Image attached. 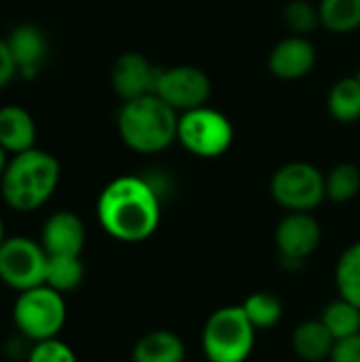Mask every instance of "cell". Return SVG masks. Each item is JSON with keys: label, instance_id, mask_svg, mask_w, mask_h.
<instances>
[{"label": "cell", "instance_id": "4316f807", "mask_svg": "<svg viewBox=\"0 0 360 362\" xmlns=\"http://www.w3.org/2000/svg\"><path fill=\"white\" fill-rule=\"evenodd\" d=\"M329 362H360V333L337 339Z\"/></svg>", "mask_w": 360, "mask_h": 362}, {"label": "cell", "instance_id": "277c9868", "mask_svg": "<svg viewBox=\"0 0 360 362\" xmlns=\"http://www.w3.org/2000/svg\"><path fill=\"white\" fill-rule=\"evenodd\" d=\"M257 329L242 305H225L210 314L202 329V350L208 362H246L252 356Z\"/></svg>", "mask_w": 360, "mask_h": 362}, {"label": "cell", "instance_id": "8992f818", "mask_svg": "<svg viewBox=\"0 0 360 362\" xmlns=\"http://www.w3.org/2000/svg\"><path fill=\"white\" fill-rule=\"evenodd\" d=\"M176 140L195 157L216 159L229 151L233 142V125L221 110L199 106L178 115Z\"/></svg>", "mask_w": 360, "mask_h": 362}, {"label": "cell", "instance_id": "5b68a950", "mask_svg": "<svg viewBox=\"0 0 360 362\" xmlns=\"http://www.w3.org/2000/svg\"><path fill=\"white\" fill-rule=\"evenodd\" d=\"M66 318L68 308L64 295L47 284L17 293V299L13 303L15 329L21 337H25L32 344L59 337Z\"/></svg>", "mask_w": 360, "mask_h": 362}, {"label": "cell", "instance_id": "e0dca14e", "mask_svg": "<svg viewBox=\"0 0 360 362\" xmlns=\"http://www.w3.org/2000/svg\"><path fill=\"white\" fill-rule=\"evenodd\" d=\"M185 341L166 329L144 333L132 348V362H185Z\"/></svg>", "mask_w": 360, "mask_h": 362}, {"label": "cell", "instance_id": "6da1fadb", "mask_svg": "<svg viewBox=\"0 0 360 362\" xmlns=\"http://www.w3.org/2000/svg\"><path fill=\"white\" fill-rule=\"evenodd\" d=\"M100 227L117 242L138 244L149 240L161 223V195L142 176L110 180L95 204Z\"/></svg>", "mask_w": 360, "mask_h": 362}, {"label": "cell", "instance_id": "3957f363", "mask_svg": "<svg viewBox=\"0 0 360 362\" xmlns=\"http://www.w3.org/2000/svg\"><path fill=\"white\" fill-rule=\"evenodd\" d=\"M117 129L127 148L140 155H155L176 140L178 112L159 95L149 93L123 102L117 115Z\"/></svg>", "mask_w": 360, "mask_h": 362}, {"label": "cell", "instance_id": "ba28073f", "mask_svg": "<svg viewBox=\"0 0 360 362\" xmlns=\"http://www.w3.org/2000/svg\"><path fill=\"white\" fill-rule=\"evenodd\" d=\"M49 255L25 235H6L0 244V282L17 293L45 284Z\"/></svg>", "mask_w": 360, "mask_h": 362}, {"label": "cell", "instance_id": "d4e9b609", "mask_svg": "<svg viewBox=\"0 0 360 362\" xmlns=\"http://www.w3.org/2000/svg\"><path fill=\"white\" fill-rule=\"evenodd\" d=\"M284 21L295 34L303 36L320 25V13L318 6L308 0H291L284 6Z\"/></svg>", "mask_w": 360, "mask_h": 362}, {"label": "cell", "instance_id": "30bf717a", "mask_svg": "<svg viewBox=\"0 0 360 362\" xmlns=\"http://www.w3.org/2000/svg\"><path fill=\"white\" fill-rule=\"evenodd\" d=\"M274 242L284 263L299 265L318 250L323 227L312 212H286L274 231Z\"/></svg>", "mask_w": 360, "mask_h": 362}, {"label": "cell", "instance_id": "8fae6325", "mask_svg": "<svg viewBox=\"0 0 360 362\" xmlns=\"http://www.w3.org/2000/svg\"><path fill=\"white\" fill-rule=\"evenodd\" d=\"M38 242L49 257H81L87 242V229L79 214L59 210L42 223Z\"/></svg>", "mask_w": 360, "mask_h": 362}, {"label": "cell", "instance_id": "ffe728a7", "mask_svg": "<svg viewBox=\"0 0 360 362\" xmlns=\"http://www.w3.org/2000/svg\"><path fill=\"white\" fill-rule=\"evenodd\" d=\"M85 280V265L81 257H49L45 284L66 295L76 291Z\"/></svg>", "mask_w": 360, "mask_h": 362}, {"label": "cell", "instance_id": "44dd1931", "mask_svg": "<svg viewBox=\"0 0 360 362\" xmlns=\"http://www.w3.org/2000/svg\"><path fill=\"white\" fill-rule=\"evenodd\" d=\"M335 286L339 297L360 308V242L348 246L335 265Z\"/></svg>", "mask_w": 360, "mask_h": 362}, {"label": "cell", "instance_id": "9c48e42d", "mask_svg": "<svg viewBox=\"0 0 360 362\" xmlns=\"http://www.w3.org/2000/svg\"><path fill=\"white\" fill-rule=\"evenodd\" d=\"M212 93L210 76L197 66H172L159 68L155 95H159L176 112H187L199 106H206Z\"/></svg>", "mask_w": 360, "mask_h": 362}, {"label": "cell", "instance_id": "83f0119b", "mask_svg": "<svg viewBox=\"0 0 360 362\" xmlns=\"http://www.w3.org/2000/svg\"><path fill=\"white\" fill-rule=\"evenodd\" d=\"M17 76V66L6 45V38H0V91Z\"/></svg>", "mask_w": 360, "mask_h": 362}, {"label": "cell", "instance_id": "cb8c5ba5", "mask_svg": "<svg viewBox=\"0 0 360 362\" xmlns=\"http://www.w3.org/2000/svg\"><path fill=\"white\" fill-rule=\"evenodd\" d=\"M360 193V170L354 163H337L327 174V199L346 204Z\"/></svg>", "mask_w": 360, "mask_h": 362}, {"label": "cell", "instance_id": "4fadbf2b", "mask_svg": "<svg viewBox=\"0 0 360 362\" xmlns=\"http://www.w3.org/2000/svg\"><path fill=\"white\" fill-rule=\"evenodd\" d=\"M269 72L282 81H297L310 74L316 66V47L308 36L293 34L274 45L267 57Z\"/></svg>", "mask_w": 360, "mask_h": 362}, {"label": "cell", "instance_id": "7a4b0ae2", "mask_svg": "<svg viewBox=\"0 0 360 362\" xmlns=\"http://www.w3.org/2000/svg\"><path fill=\"white\" fill-rule=\"evenodd\" d=\"M62 176V165L55 155L42 148H30L8 157L0 176L2 202L21 214L36 212L55 193Z\"/></svg>", "mask_w": 360, "mask_h": 362}, {"label": "cell", "instance_id": "f546056e", "mask_svg": "<svg viewBox=\"0 0 360 362\" xmlns=\"http://www.w3.org/2000/svg\"><path fill=\"white\" fill-rule=\"evenodd\" d=\"M6 240V231H4V223H2V218H0V244Z\"/></svg>", "mask_w": 360, "mask_h": 362}, {"label": "cell", "instance_id": "f1b7e54d", "mask_svg": "<svg viewBox=\"0 0 360 362\" xmlns=\"http://www.w3.org/2000/svg\"><path fill=\"white\" fill-rule=\"evenodd\" d=\"M8 153L0 146V176H2V172H4V168H6V163H8Z\"/></svg>", "mask_w": 360, "mask_h": 362}, {"label": "cell", "instance_id": "ac0fdd59", "mask_svg": "<svg viewBox=\"0 0 360 362\" xmlns=\"http://www.w3.org/2000/svg\"><path fill=\"white\" fill-rule=\"evenodd\" d=\"M329 112L339 123H356L360 119V81L359 76L339 78L327 100Z\"/></svg>", "mask_w": 360, "mask_h": 362}, {"label": "cell", "instance_id": "603a6c76", "mask_svg": "<svg viewBox=\"0 0 360 362\" xmlns=\"http://www.w3.org/2000/svg\"><path fill=\"white\" fill-rule=\"evenodd\" d=\"M320 320L331 331V335L335 337V341L360 333V308L354 305L352 301L344 299V297L331 301L323 310Z\"/></svg>", "mask_w": 360, "mask_h": 362}, {"label": "cell", "instance_id": "7402d4cb", "mask_svg": "<svg viewBox=\"0 0 360 362\" xmlns=\"http://www.w3.org/2000/svg\"><path fill=\"white\" fill-rule=\"evenodd\" d=\"M242 310L257 331H267V329L276 327L284 314V305L278 299V295L267 293V291L248 295L246 301L242 303Z\"/></svg>", "mask_w": 360, "mask_h": 362}, {"label": "cell", "instance_id": "4dcf8cb0", "mask_svg": "<svg viewBox=\"0 0 360 362\" xmlns=\"http://www.w3.org/2000/svg\"><path fill=\"white\" fill-rule=\"evenodd\" d=\"M356 76H359V81H360V68H359V74H356Z\"/></svg>", "mask_w": 360, "mask_h": 362}, {"label": "cell", "instance_id": "2e32d148", "mask_svg": "<svg viewBox=\"0 0 360 362\" xmlns=\"http://www.w3.org/2000/svg\"><path fill=\"white\" fill-rule=\"evenodd\" d=\"M291 346L297 358L303 362H329L335 337L325 327L320 318L303 320L295 327L291 335Z\"/></svg>", "mask_w": 360, "mask_h": 362}, {"label": "cell", "instance_id": "9a60e30c", "mask_svg": "<svg viewBox=\"0 0 360 362\" xmlns=\"http://www.w3.org/2000/svg\"><path fill=\"white\" fill-rule=\"evenodd\" d=\"M0 146L17 155L36 146V123L30 110L17 104L0 108Z\"/></svg>", "mask_w": 360, "mask_h": 362}, {"label": "cell", "instance_id": "484cf974", "mask_svg": "<svg viewBox=\"0 0 360 362\" xmlns=\"http://www.w3.org/2000/svg\"><path fill=\"white\" fill-rule=\"evenodd\" d=\"M25 362H79L74 350L59 337L42 339L30 346Z\"/></svg>", "mask_w": 360, "mask_h": 362}, {"label": "cell", "instance_id": "d6986e66", "mask_svg": "<svg viewBox=\"0 0 360 362\" xmlns=\"http://www.w3.org/2000/svg\"><path fill=\"white\" fill-rule=\"evenodd\" d=\"M320 25L335 34H350L360 28V0H320Z\"/></svg>", "mask_w": 360, "mask_h": 362}, {"label": "cell", "instance_id": "7c38bea8", "mask_svg": "<svg viewBox=\"0 0 360 362\" xmlns=\"http://www.w3.org/2000/svg\"><path fill=\"white\" fill-rule=\"evenodd\" d=\"M157 74H159V68H155L142 53L125 51L115 59L110 81H112L115 93L127 102L134 98L155 93Z\"/></svg>", "mask_w": 360, "mask_h": 362}, {"label": "cell", "instance_id": "52a82bcc", "mask_svg": "<svg viewBox=\"0 0 360 362\" xmlns=\"http://www.w3.org/2000/svg\"><path fill=\"white\" fill-rule=\"evenodd\" d=\"M269 191L286 212H312L327 199V176L308 161H291L276 170Z\"/></svg>", "mask_w": 360, "mask_h": 362}, {"label": "cell", "instance_id": "5bb4252c", "mask_svg": "<svg viewBox=\"0 0 360 362\" xmlns=\"http://www.w3.org/2000/svg\"><path fill=\"white\" fill-rule=\"evenodd\" d=\"M6 45L17 66V76L34 78L49 55V40L47 34L34 23H19L15 25L8 36Z\"/></svg>", "mask_w": 360, "mask_h": 362}]
</instances>
